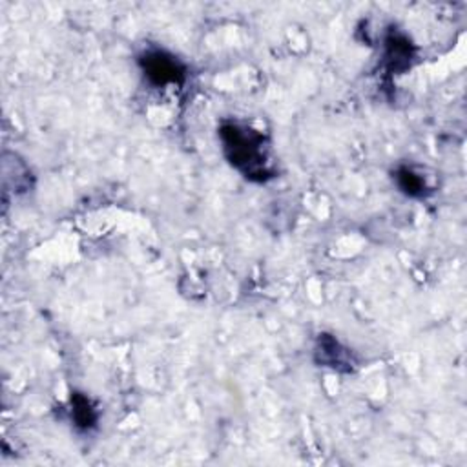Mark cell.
<instances>
[{
    "mask_svg": "<svg viewBox=\"0 0 467 467\" xmlns=\"http://www.w3.org/2000/svg\"><path fill=\"white\" fill-rule=\"evenodd\" d=\"M219 139L226 161L248 181L266 182L275 177V168L268 157L266 137L237 120H226L219 126Z\"/></svg>",
    "mask_w": 467,
    "mask_h": 467,
    "instance_id": "1",
    "label": "cell"
},
{
    "mask_svg": "<svg viewBox=\"0 0 467 467\" xmlns=\"http://www.w3.org/2000/svg\"><path fill=\"white\" fill-rule=\"evenodd\" d=\"M139 67L153 88L182 86L188 77L186 64L166 49H146L139 55Z\"/></svg>",
    "mask_w": 467,
    "mask_h": 467,
    "instance_id": "2",
    "label": "cell"
},
{
    "mask_svg": "<svg viewBox=\"0 0 467 467\" xmlns=\"http://www.w3.org/2000/svg\"><path fill=\"white\" fill-rule=\"evenodd\" d=\"M314 361L317 367H325L341 374H350L359 365L356 354L328 332H321L317 336L314 345Z\"/></svg>",
    "mask_w": 467,
    "mask_h": 467,
    "instance_id": "3",
    "label": "cell"
},
{
    "mask_svg": "<svg viewBox=\"0 0 467 467\" xmlns=\"http://www.w3.org/2000/svg\"><path fill=\"white\" fill-rule=\"evenodd\" d=\"M414 58H416V47L412 40L405 33L398 31L396 27L389 29L383 38V66L387 73L400 75L410 69Z\"/></svg>",
    "mask_w": 467,
    "mask_h": 467,
    "instance_id": "4",
    "label": "cell"
},
{
    "mask_svg": "<svg viewBox=\"0 0 467 467\" xmlns=\"http://www.w3.org/2000/svg\"><path fill=\"white\" fill-rule=\"evenodd\" d=\"M392 179L398 190L412 199H425L434 193V184L431 175H425V170L414 164H400L392 171Z\"/></svg>",
    "mask_w": 467,
    "mask_h": 467,
    "instance_id": "5",
    "label": "cell"
},
{
    "mask_svg": "<svg viewBox=\"0 0 467 467\" xmlns=\"http://www.w3.org/2000/svg\"><path fill=\"white\" fill-rule=\"evenodd\" d=\"M2 179H4V193L9 192V188L15 193H24L33 186V177L27 168V164L18 159L15 153H4L2 155Z\"/></svg>",
    "mask_w": 467,
    "mask_h": 467,
    "instance_id": "6",
    "label": "cell"
},
{
    "mask_svg": "<svg viewBox=\"0 0 467 467\" xmlns=\"http://www.w3.org/2000/svg\"><path fill=\"white\" fill-rule=\"evenodd\" d=\"M69 414L75 429L80 432H89L91 429L97 427L99 409L95 401L84 392H71Z\"/></svg>",
    "mask_w": 467,
    "mask_h": 467,
    "instance_id": "7",
    "label": "cell"
}]
</instances>
